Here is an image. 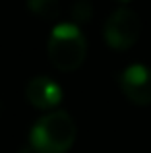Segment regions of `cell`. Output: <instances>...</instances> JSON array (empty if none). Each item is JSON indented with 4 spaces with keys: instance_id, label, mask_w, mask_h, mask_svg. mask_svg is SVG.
<instances>
[{
    "instance_id": "cell-1",
    "label": "cell",
    "mask_w": 151,
    "mask_h": 153,
    "mask_svg": "<svg viewBox=\"0 0 151 153\" xmlns=\"http://www.w3.org/2000/svg\"><path fill=\"white\" fill-rule=\"evenodd\" d=\"M74 118L66 111H53L41 116L29 132V146L35 153H66L76 142Z\"/></svg>"
},
{
    "instance_id": "cell-2",
    "label": "cell",
    "mask_w": 151,
    "mask_h": 153,
    "mask_svg": "<svg viewBox=\"0 0 151 153\" xmlns=\"http://www.w3.org/2000/svg\"><path fill=\"white\" fill-rule=\"evenodd\" d=\"M49 60L56 70L74 72L83 64L87 54V43L79 25L76 23H58L49 35L47 43Z\"/></svg>"
},
{
    "instance_id": "cell-3",
    "label": "cell",
    "mask_w": 151,
    "mask_h": 153,
    "mask_svg": "<svg viewBox=\"0 0 151 153\" xmlns=\"http://www.w3.org/2000/svg\"><path fill=\"white\" fill-rule=\"evenodd\" d=\"M141 31V22L134 10L126 6H120L109 16L105 22L103 37L105 43L114 51H128L140 39Z\"/></svg>"
},
{
    "instance_id": "cell-4",
    "label": "cell",
    "mask_w": 151,
    "mask_h": 153,
    "mask_svg": "<svg viewBox=\"0 0 151 153\" xmlns=\"http://www.w3.org/2000/svg\"><path fill=\"white\" fill-rule=\"evenodd\" d=\"M122 93L128 101L134 105H145L151 103V68L145 64H130L118 76Z\"/></svg>"
},
{
    "instance_id": "cell-5",
    "label": "cell",
    "mask_w": 151,
    "mask_h": 153,
    "mask_svg": "<svg viewBox=\"0 0 151 153\" xmlns=\"http://www.w3.org/2000/svg\"><path fill=\"white\" fill-rule=\"evenodd\" d=\"M25 99L35 108L50 111L62 101V87L49 76H37L25 87Z\"/></svg>"
},
{
    "instance_id": "cell-6",
    "label": "cell",
    "mask_w": 151,
    "mask_h": 153,
    "mask_svg": "<svg viewBox=\"0 0 151 153\" xmlns=\"http://www.w3.org/2000/svg\"><path fill=\"white\" fill-rule=\"evenodd\" d=\"M25 4L27 10L43 22H54L60 16V2L58 0H25Z\"/></svg>"
},
{
    "instance_id": "cell-7",
    "label": "cell",
    "mask_w": 151,
    "mask_h": 153,
    "mask_svg": "<svg viewBox=\"0 0 151 153\" xmlns=\"http://www.w3.org/2000/svg\"><path fill=\"white\" fill-rule=\"evenodd\" d=\"M70 14H72V19H74L72 23L83 25L93 18V6H91L89 0H76L72 8H70Z\"/></svg>"
},
{
    "instance_id": "cell-8",
    "label": "cell",
    "mask_w": 151,
    "mask_h": 153,
    "mask_svg": "<svg viewBox=\"0 0 151 153\" xmlns=\"http://www.w3.org/2000/svg\"><path fill=\"white\" fill-rule=\"evenodd\" d=\"M118 4H128V2H132V0H116Z\"/></svg>"
},
{
    "instance_id": "cell-9",
    "label": "cell",
    "mask_w": 151,
    "mask_h": 153,
    "mask_svg": "<svg viewBox=\"0 0 151 153\" xmlns=\"http://www.w3.org/2000/svg\"><path fill=\"white\" fill-rule=\"evenodd\" d=\"M2 111H4V107H2V101H0V116H2Z\"/></svg>"
}]
</instances>
